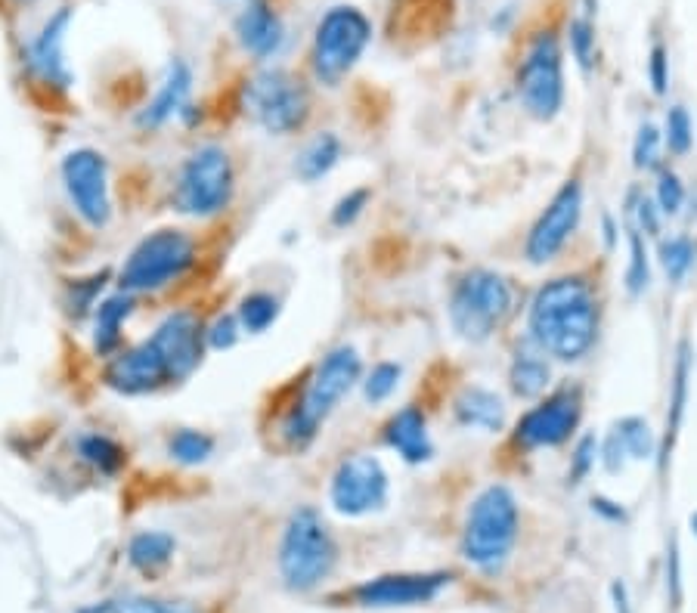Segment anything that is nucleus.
I'll return each instance as SVG.
<instances>
[{"instance_id": "obj_51", "label": "nucleus", "mask_w": 697, "mask_h": 613, "mask_svg": "<svg viewBox=\"0 0 697 613\" xmlns=\"http://www.w3.org/2000/svg\"><path fill=\"white\" fill-rule=\"evenodd\" d=\"M25 4H28V0H25Z\"/></svg>"}, {"instance_id": "obj_47", "label": "nucleus", "mask_w": 697, "mask_h": 613, "mask_svg": "<svg viewBox=\"0 0 697 613\" xmlns=\"http://www.w3.org/2000/svg\"><path fill=\"white\" fill-rule=\"evenodd\" d=\"M592 511L601 514V518L611 521V524H623V521H626V508H623L620 502L608 499V496H595V499H592Z\"/></svg>"}, {"instance_id": "obj_11", "label": "nucleus", "mask_w": 697, "mask_h": 613, "mask_svg": "<svg viewBox=\"0 0 697 613\" xmlns=\"http://www.w3.org/2000/svg\"><path fill=\"white\" fill-rule=\"evenodd\" d=\"M583 418V387L580 384H564L552 391L543 403H536L530 412L521 415L515 425V446L524 453L533 449H555L574 437Z\"/></svg>"}, {"instance_id": "obj_4", "label": "nucleus", "mask_w": 697, "mask_h": 613, "mask_svg": "<svg viewBox=\"0 0 697 613\" xmlns=\"http://www.w3.org/2000/svg\"><path fill=\"white\" fill-rule=\"evenodd\" d=\"M512 282L493 270H468L450 295V326L462 341L481 344L493 338L512 313Z\"/></svg>"}, {"instance_id": "obj_20", "label": "nucleus", "mask_w": 697, "mask_h": 613, "mask_svg": "<svg viewBox=\"0 0 697 613\" xmlns=\"http://www.w3.org/2000/svg\"><path fill=\"white\" fill-rule=\"evenodd\" d=\"M239 44L258 59H270L282 47V19L267 0H248L236 22Z\"/></svg>"}, {"instance_id": "obj_13", "label": "nucleus", "mask_w": 697, "mask_h": 613, "mask_svg": "<svg viewBox=\"0 0 697 613\" xmlns=\"http://www.w3.org/2000/svg\"><path fill=\"white\" fill-rule=\"evenodd\" d=\"M62 183H66L69 199L87 227L103 230L112 217L106 158L97 149L69 152L66 158H62Z\"/></svg>"}, {"instance_id": "obj_41", "label": "nucleus", "mask_w": 697, "mask_h": 613, "mask_svg": "<svg viewBox=\"0 0 697 613\" xmlns=\"http://www.w3.org/2000/svg\"><path fill=\"white\" fill-rule=\"evenodd\" d=\"M106 279H109V273H100V276L78 279V282L69 285V295H72L69 304H72V313H75V316H84V313L93 307V301H97V295L103 292Z\"/></svg>"}, {"instance_id": "obj_36", "label": "nucleus", "mask_w": 697, "mask_h": 613, "mask_svg": "<svg viewBox=\"0 0 697 613\" xmlns=\"http://www.w3.org/2000/svg\"><path fill=\"white\" fill-rule=\"evenodd\" d=\"M663 143L673 155H688L694 146V124L685 106H673L667 112V127H663Z\"/></svg>"}, {"instance_id": "obj_45", "label": "nucleus", "mask_w": 697, "mask_h": 613, "mask_svg": "<svg viewBox=\"0 0 697 613\" xmlns=\"http://www.w3.org/2000/svg\"><path fill=\"white\" fill-rule=\"evenodd\" d=\"M632 211H636V217H639L636 230L642 236H657L660 233V208L648 196H642V192H632Z\"/></svg>"}, {"instance_id": "obj_48", "label": "nucleus", "mask_w": 697, "mask_h": 613, "mask_svg": "<svg viewBox=\"0 0 697 613\" xmlns=\"http://www.w3.org/2000/svg\"><path fill=\"white\" fill-rule=\"evenodd\" d=\"M611 595H614V607H617V613H632V610H629V598H626V586H623V583H614V586H611Z\"/></svg>"}, {"instance_id": "obj_33", "label": "nucleus", "mask_w": 697, "mask_h": 613, "mask_svg": "<svg viewBox=\"0 0 697 613\" xmlns=\"http://www.w3.org/2000/svg\"><path fill=\"white\" fill-rule=\"evenodd\" d=\"M697 261V245L688 236H673L660 242V267L670 282H682Z\"/></svg>"}, {"instance_id": "obj_40", "label": "nucleus", "mask_w": 697, "mask_h": 613, "mask_svg": "<svg viewBox=\"0 0 697 613\" xmlns=\"http://www.w3.org/2000/svg\"><path fill=\"white\" fill-rule=\"evenodd\" d=\"M112 613H199L189 601H155V598H128L112 604Z\"/></svg>"}, {"instance_id": "obj_26", "label": "nucleus", "mask_w": 697, "mask_h": 613, "mask_svg": "<svg viewBox=\"0 0 697 613\" xmlns=\"http://www.w3.org/2000/svg\"><path fill=\"white\" fill-rule=\"evenodd\" d=\"M338 158H341V140L335 134H320V137H313L304 152L298 155L295 161V174L304 180V183H313V180H320L326 177L335 165H338Z\"/></svg>"}, {"instance_id": "obj_10", "label": "nucleus", "mask_w": 697, "mask_h": 613, "mask_svg": "<svg viewBox=\"0 0 697 613\" xmlns=\"http://www.w3.org/2000/svg\"><path fill=\"white\" fill-rule=\"evenodd\" d=\"M245 109L267 134H295L310 115V93L301 78L285 69H270L248 81Z\"/></svg>"}, {"instance_id": "obj_31", "label": "nucleus", "mask_w": 697, "mask_h": 613, "mask_svg": "<svg viewBox=\"0 0 697 613\" xmlns=\"http://www.w3.org/2000/svg\"><path fill=\"white\" fill-rule=\"evenodd\" d=\"M168 453L180 465H202L214 453V437L196 428H180L168 440Z\"/></svg>"}, {"instance_id": "obj_25", "label": "nucleus", "mask_w": 697, "mask_h": 613, "mask_svg": "<svg viewBox=\"0 0 697 613\" xmlns=\"http://www.w3.org/2000/svg\"><path fill=\"white\" fill-rule=\"evenodd\" d=\"M131 313H134V298L128 292L112 295L97 307V326H93V347H97V353L112 357V353L118 350L121 329Z\"/></svg>"}, {"instance_id": "obj_17", "label": "nucleus", "mask_w": 697, "mask_h": 613, "mask_svg": "<svg viewBox=\"0 0 697 613\" xmlns=\"http://www.w3.org/2000/svg\"><path fill=\"white\" fill-rule=\"evenodd\" d=\"M106 384L118 394L140 397V394H152L158 387L171 384V378H168L162 357H158V350L149 341H143V344H134L128 350L115 353L106 366Z\"/></svg>"}, {"instance_id": "obj_9", "label": "nucleus", "mask_w": 697, "mask_h": 613, "mask_svg": "<svg viewBox=\"0 0 697 613\" xmlns=\"http://www.w3.org/2000/svg\"><path fill=\"white\" fill-rule=\"evenodd\" d=\"M233 199V161L220 146H202L186 158L174 186V208L189 217L220 214Z\"/></svg>"}, {"instance_id": "obj_6", "label": "nucleus", "mask_w": 697, "mask_h": 613, "mask_svg": "<svg viewBox=\"0 0 697 613\" xmlns=\"http://www.w3.org/2000/svg\"><path fill=\"white\" fill-rule=\"evenodd\" d=\"M515 90L524 112L536 121H552L564 106V53L552 28L530 38L518 72Z\"/></svg>"}, {"instance_id": "obj_22", "label": "nucleus", "mask_w": 697, "mask_h": 613, "mask_svg": "<svg viewBox=\"0 0 697 613\" xmlns=\"http://www.w3.org/2000/svg\"><path fill=\"white\" fill-rule=\"evenodd\" d=\"M189 87H193V72H189V66H186V62H180V59L171 62V69H168L162 87H158L155 100L140 115V124L143 127H162L171 115L183 112Z\"/></svg>"}, {"instance_id": "obj_2", "label": "nucleus", "mask_w": 697, "mask_h": 613, "mask_svg": "<svg viewBox=\"0 0 697 613\" xmlns=\"http://www.w3.org/2000/svg\"><path fill=\"white\" fill-rule=\"evenodd\" d=\"M360 375H363V360H360L357 347L341 344L329 350L320 360V366L313 369L301 400L292 403V409L285 412L282 428H279L282 440L292 449H298V453L307 449L316 440V434H320L326 418L335 412V406L354 391Z\"/></svg>"}, {"instance_id": "obj_39", "label": "nucleus", "mask_w": 697, "mask_h": 613, "mask_svg": "<svg viewBox=\"0 0 697 613\" xmlns=\"http://www.w3.org/2000/svg\"><path fill=\"white\" fill-rule=\"evenodd\" d=\"M654 205L660 208V214H667V217H676L682 211V205H685V186H682V180L673 171H660Z\"/></svg>"}, {"instance_id": "obj_38", "label": "nucleus", "mask_w": 697, "mask_h": 613, "mask_svg": "<svg viewBox=\"0 0 697 613\" xmlns=\"http://www.w3.org/2000/svg\"><path fill=\"white\" fill-rule=\"evenodd\" d=\"M369 199H372V192H369L366 186L351 189V192H347V196H341V199H338V205L332 208V227H338V230L354 227L357 217L366 211Z\"/></svg>"}, {"instance_id": "obj_29", "label": "nucleus", "mask_w": 697, "mask_h": 613, "mask_svg": "<svg viewBox=\"0 0 697 613\" xmlns=\"http://www.w3.org/2000/svg\"><path fill=\"white\" fill-rule=\"evenodd\" d=\"M614 431L620 434V443H623V449H626L629 459L645 462V459H654V456H657L660 443H657V437H654V431H651V425L645 422V418L626 415V418H620Z\"/></svg>"}, {"instance_id": "obj_32", "label": "nucleus", "mask_w": 697, "mask_h": 613, "mask_svg": "<svg viewBox=\"0 0 697 613\" xmlns=\"http://www.w3.org/2000/svg\"><path fill=\"white\" fill-rule=\"evenodd\" d=\"M626 242H629V267H626V292L632 298H639L648 292L651 285V267H648V248H645V236L629 227L626 230Z\"/></svg>"}, {"instance_id": "obj_5", "label": "nucleus", "mask_w": 697, "mask_h": 613, "mask_svg": "<svg viewBox=\"0 0 697 613\" xmlns=\"http://www.w3.org/2000/svg\"><path fill=\"white\" fill-rule=\"evenodd\" d=\"M335 567V542L320 518V511L304 505L298 508L282 533L279 570L285 586L295 592H310L323 583Z\"/></svg>"}, {"instance_id": "obj_50", "label": "nucleus", "mask_w": 697, "mask_h": 613, "mask_svg": "<svg viewBox=\"0 0 697 613\" xmlns=\"http://www.w3.org/2000/svg\"><path fill=\"white\" fill-rule=\"evenodd\" d=\"M691 530H694V536H697V511L691 514Z\"/></svg>"}, {"instance_id": "obj_24", "label": "nucleus", "mask_w": 697, "mask_h": 613, "mask_svg": "<svg viewBox=\"0 0 697 613\" xmlns=\"http://www.w3.org/2000/svg\"><path fill=\"white\" fill-rule=\"evenodd\" d=\"M509 384H512L515 397H521V400L543 397L552 384V366H549L546 353H540L536 347L518 350L515 360H512V369H509Z\"/></svg>"}, {"instance_id": "obj_16", "label": "nucleus", "mask_w": 697, "mask_h": 613, "mask_svg": "<svg viewBox=\"0 0 697 613\" xmlns=\"http://www.w3.org/2000/svg\"><path fill=\"white\" fill-rule=\"evenodd\" d=\"M450 583V573H388L375 576L354 589V598L363 607H406L428 604Z\"/></svg>"}, {"instance_id": "obj_43", "label": "nucleus", "mask_w": 697, "mask_h": 613, "mask_svg": "<svg viewBox=\"0 0 697 613\" xmlns=\"http://www.w3.org/2000/svg\"><path fill=\"white\" fill-rule=\"evenodd\" d=\"M239 335H242L239 319L233 313H227V316H217L214 319V326L205 332V341H208L211 350H230L239 341Z\"/></svg>"}, {"instance_id": "obj_44", "label": "nucleus", "mask_w": 697, "mask_h": 613, "mask_svg": "<svg viewBox=\"0 0 697 613\" xmlns=\"http://www.w3.org/2000/svg\"><path fill=\"white\" fill-rule=\"evenodd\" d=\"M648 81H651L657 96H663L670 87V53L663 44H654L648 53Z\"/></svg>"}, {"instance_id": "obj_34", "label": "nucleus", "mask_w": 697, "mask_h": 613, "mask_svg": "<svg viewBox=\"0 0 697 613\" xmlns=\"http://www.w3.org/2000/svg\"><path fill=\"white\" fill-rule=\"evenodd\" d=\"M400 366L397 363H375L363 381V397L366 403L378 406V403H385L394 391H397V384H400Z\"/></svg>"}, {"instance_id": "obj_30", "label": "nucleus", "mask_w": 697, "mask_h": 613, "mask_svg": "<svg viewBox=\"0 0 697 613\" xmlns=\"http://www.w3.org/2000/svg\"><path fill=\"white\" fill-rule=\"evenodd\" d=\"M276 316H279V301L270 292H251V295H245L242 304H239V310H236L239 326L248 335L267 332L273 322H276Z\"/></svg>"}, {"instance_id": "obj_19", "label": "nucleus", "mask_w": 697, "mask_h": 613, "mask_svg": "<svg viewBox=\"0 0 697 613\" xmlns=\"http://www.w3.org/2000/svg\"><path fill=\"white\" fill-rule=\"evenodd\" d=\"M385 443L409 465L428 462L431 453H434V446H431V437H428L425 412L419 406H403L400 412H394L391 422L385 425Z\"/></svg>"}, {"instance_id": "obj_18", "label": "nucleus", "mask_w": 697, "mask_h": 613, "mask_svg": "<svg viewBox=\"0 0 697 613\" xmlns=\"http://www.w3.org/2000/svg\"><path fill=\"white\" fill-rule=\"evenodd\" d=\"M72 22V10L62 7L56 16L47 19V25L41 28L38 41L28 50V66L44 84L66 90L72 84V75L66 69V53H62V41H66V28Z\"/></svg>"}, {"instance_id": "obj_21", "label": "nucleus", "mask_w": 697, "mask_h": 613, "mask_svg": "<svg viewBox=\"0 0 697 613\" xmlns=\"http://www.w3.org/2000/svg\"><path fill=\"white\" fill-rule=\"evenodd\" d=\"M453 412L462 428H478L487 434H496L505 428V403L499 394L487 391V387H465Z\"/></svg>"}, {"instance_id": "obj_42", "label": "nucleus", "mask_w": 697, "mask_h": 613, "mask_svg": "<svg viewBox=\"0 0 697 613\" xmlns=\"http://www.w3.org/2000/svg\"><path fill=\"white\" fill-rule=\"evenodd\" d=\"M595 462H598V440H595V434H586V437H580L574 456H570V474L567 477L574 483L586 480L592 474Z\"/></svg>"}, {"instance_id": "obj_37", "label": "nucleus", "mask_w": 697, "mask_h": 613, "mask_svg": "<svg viewBox=\"0 0 697 613\" xmlns=\"http://www.w3.org/2000/svg\"><path fill=\"white\" fill-rule=\"evenodd\" d=\"M660 146H663V137H660L657 127L642 124L636 146H632V165H636L639 171H654L660 165Z\"/></svg>"}, {"instance_id": "obj_27", "label": "nucleus", "mask_w": 697, "mask_h": 613, "mask_svg": "<svg viewBox=\"0 0 697 613\" xmlns=\"http://www.w3.org/2000/svg\"><path fill=\"white\" fill-rule=\"evenodd\" d=\"M171 555H174V536L158 533V530L137 533L128 545V561L143 573L162 570L171 561Z\"/></svg>"}, {"instance_id": "obj_23", "label": "nucleus", "mask_w": 697, "mask_h": 613, "mask_svg": "<svg viewBox=\"0 0 697 613\" xmlns=\"http://www.w3.org/2000/svg\"><path fill=\"white\" fill-rule=\"evenodd\" d=\"M688 381H691V347L688 341L679 344L676 353V369H673V397H670V412H667V431H663L660 440V468H667V456L673 453L682 418H685V406H688Z\"/></svg>"}, {"instance_id": "obj_35", "label": "nucleus", "mask_w": 697, "mask_h": 613, "mask_svg": "<svg viewBox=\"0 0 697 613\" xmlns=\"http://www.w3.org/2000/svg\"><path fill=\"white\" fill-rule=\"evenodd\" d=\"M567 41H570V53H574L577 66H580L583 72H589L592 62H595V25H592V16L570 19Z\"/></svg>"}, {"instance_id": "obj_1", "label": "nucleus", "mask_w": 697, "mask_h": 613, "mask_svg": "<svg viewBox=\"0 0 697 613\" xmlns=\"http://www.w3.org/2000/svg\"><path fill=\"white\" fill-rule=\"evenodd\" d=\"M530 344L558 363H577L598 338V298L583 276H555L530 301Z\"/></svg>"}, {"instance_id": "obj_15", "label": "nucleus", "mask_w": 697, "mask_h": 613, "mask_svg": "<svg viewBox=\"0 0 697 613\" xmlns=\"http://www.w3.org/2000/svg\"><path fill=\"white\" fill-rule=\"evenodd\" d=\"M149 344L158 350V357H162V363L168 369V378L177 384L199 369L208 341H205L202 319L189 310H177V313L162 319V326L155 329Z\"/></svg>"}, {"instance_id": "obj_28", "label": "nucleus", "mask_w": 697, "mask_h": 613, "mask_svg": "<svg viewBox=\"0 0 697 613\" xmlns=\"http://www.w3.org/2000/svg\"><path fill=\"white\" fill-rule=\"evenodd\" d=\"M78 456L90 465L97 468L100 474H118L124 468V462H128V453H124V446L115 443L112 437L106 434H84L78 440Z\"/></svg>"}, {"instance_id": "obj_46", "label": "nucleus", "mask_w": 697, "mask_h": 613, "mask_svg": "<svg viewBox=\"0 0 697 613\" xmlns=\"http://www.w3.org/2000/svg\"><path fill=\"white\" fill-rule=\"evenodd\" d=\"M598 459H601V465H605V471H611V474H620L626 468L629 456H626L617 431H611L605 443H598Z\"/></svg>"}, {"instance_id": "obj_49", "label": "nucleus", "mask_w": 697, "mask_h": 613, "mask_svg": "<svg viewBox=\"0 0 697 613\" xmlns=\"http://www.w3.org/2000/svg\"><path fill=\"white\" fill-rule=\"evenodd\" d=\"M605 242H608V248H614V242H617V230H614L611 217H605Z\"/></svg>"}, {"instance_id": "obj_14", "label": "nucleus", "mask_w": 697, "mask_h": 613, "mask_svg": "<svg viewBox=\"0 0 697 613\" xmlns=\"http://www.w3.org/2000/svg\"><path fill=\"white\" fill-rule=\"evenodd\" d=\"M583 217V186L580 180H567L552 202L546 205V211L536 217L533 230L527 236V261L530 264H549L552 257L567 245V239L577 233Z\"/></svg>"}, {"instance_id": "obj_7", "label": "nucleus", "mask_w": 697, "mask_h": 613, "mask_svg": "<svg viewBox=\"0 0 697 613\" xmlns=\"http://www.w3.org/2000/svg\"><path fill=\"white\" fill-rule=\"evenodd\" d=\"M369 41H372V22L366 19L363 10L351 4L332 7L320 19L313 35V53H310L313 75L329 87L338 84L360 62Z\"/></svg>"}, {"instance_id": "obj_3", "label": "nucleus", "mask_w": 697, "mask_h": 613, "mask_svg": "<svg viewBox=\"0 0 697 613\" xmlns=\"http://www.w3.org/2000/svg\"><path fill=\"white\" fill-rule=\"evenodd\" d=\"M518 539V499L502 483H490L471 502L462 533V555L481 570H499Z\"/></svg>"}, {"instance_id": "obj_8", "label": "nucleus", "mask_w": 697, "mask_h": 613, "mask_svg": "<svg viewBox=\"0 0 697 613\" xmlns=\"http://www.w3.org/2000/svg\"><path fill=\"white\" fill-rule=\"evenodd\" d=\"M196 261V242L193 236H186L183 230L165 227L149 233L124 261L118 273L121 292H155L174 279H180Z\"/></svg>"}, {"instance_id": "obj_12", "label": "nucleus", "mask_w": 697, "mask_h": 613, "mask_svg": "<svg viewBox=\"0 0 697 613\" xmlns=\"http://www.w3.org/2000/svg\"><path fill=\"white\" fill-rule=\"evenodd\" d=\"M388 490L391 480L382 459H375L369 453H354L335 468L329 499L332 508L344 514V518H363V514L385 508Z\"/></svg>"}]
</instances>
